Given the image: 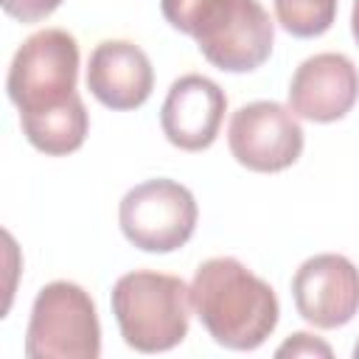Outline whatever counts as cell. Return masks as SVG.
<instances>
[{"instance_id":"1","label":"cell","mask_w":359,"mask_h":359,"mask_svg":"<svg viewBox=\"0 0 359 359\" xmlns=\"http://www.w3.org/2000/svg\"><path fill=\"white\" fill-rule=\"evenodd\" d=\"M79 42L65 28L31 34L14 53L6 93L20 112L25 140L50 157L73 154L90 132L87 107L76 90Z\"/></svg>"},{"instance_id":"2","label":"cell","mask_w":359,"mask_h":359,"mask_svg":"<svg viewBox=\"0 0 359 359\" xmlns=\"http://www.w3.org/2000/svg\"><path fill=\"white\" fill-rule=\"evenodd\" d=\"M191 303L213 342L230 351L261 348L280 320L275 289L233 255H216L196 266Z\"/></svg>"},{"instance_id":"3","label":"cell","mask_w":359,"mask_h":359,"mask_svg":"<svg viewBox=\"0 0 359 359\" xmlns=\"http://www.w3.org/2000/svg\"><path fill=\"white\" fill-rule=\"evenodd\" d=\"M160 11L224 73H250L272 53L275 22L258 0H160Z\"/></svg>"},{"instance_id":"4","label":"cell","mask_w":359,"mask_h":359,"mask_svg":"<svg viewBox=\"0 0 359 359\" xmlns=\"http://www.w3.org/2000/svg\"><path fill=\"white\" fill-rule=\"evenodd\" d=\"M109 306L123 342L137 353H163L188 337L191 286L165 272L135 269L115 280Z\"/></svg>"},{"instance_id":"5","label":"cell","mask_w":359,"mask_h":359,"mask_svg":"<svg viewBox=\"0 0 359 359\" xmlns=\"http://www.w3.org/2000/svg\"><path fill=\"white\" fill-rule=\"evenodd\" d=\"M101 323L87 289L73 280L45 283L25 328L28 359H98Z\"/></svg>"},{"instance_id":"6","label":"cell","mask_w":359,"mask_h":359,"mask_svg":"<svg viewBox=\"0 0 359 359\" xmlns=\"http://www.w3.org/2000/svg\"><path fill=\"white\" fill-rule=\"evenodd\" d=\"M199 208L194 194L168 177L129 188L118 205V224L126 241L143 252H174L196 230Z\"/></svg>"},{"instance_id":"7","label":"cell","mask_w":359,"mask_h":359,"mask_svg":"<svg viewBox=\"0 0 359 359\" xmlns=\"http://www.w3.org/2000/svg\"><path fill=\"white\" fill-rule=\"evenodd\" d=\"M303 126L278 101H250L238 107L227 126V146L238 165L258 174H278L303 154Z\"/></svg>"},{"instance_id":"8","label":"cell","mask_w":359,"mask_h":359,"mask_svg":"<svg viewBox=\"0 0 359 359\" xmlns=\"http://www.w3.org/2000/svg\"><path fill=\"white\" fill-rule=\"evenodd\" d=\"M297 314L314 328H342L359 314V266L339 252L306 258L292 278Z\"/></svg>"},{"instance_id":"9","label":"cell","mask_w":359,"mask_h":359,"mask_svg":"<svg viewBox=\"0 0 359 359\" xmlns=\"http://www.w3.org/2000/svg\"><path fill=\"white\" fill-rule=\"evenodd\" d=\"M359 101V67L351 56L323 50L297 65L289 81V109L311 123H334Z\"/></svg>"},{"instance_id":"10","label":"cell","mask_w":359,"mask_h":359,"mask_svg":"<svg viewBox=\"0 0 359 359\" xmlns=\"http://www.w3.org/2000/svg\"><path fill=\"white\" fill-rule=\"evenodd\" d=\"M224 112V90L202 73H185L171 81L165 93L160 107V126L171 146L182 151H205L219 137Z\"/></svg>"},{"instance_id":"11","label":"cell","mask_w":359,"mask_h":359,"mask_svg":"<svg viewBox=\"0 0 359 359\" xmlns=\"http://www.w3.org/2000/svg\"><path fill=\"white\" fill-rule=\"evenodd\" d=\"M87 90L107 109H137L154 90L151 59L140 45L129 39H104L90 50Z\"/></svg>"},{"instance_id":"12","label":"cell","mask_w":359,"mask_h":359,"mask_svg":"<svg viewBox=\"0 0 359 359\" xmlns=\"http://www.w3.org/2000/svg\"><path fill=\"white\" fill-rule=\"evenodd\" d=\"M272 6L283 31L297 39H314L334 25L339 0H272Z\"/></svg>"},{"instance_id":"13","label":"cell","mask_w":359,"mask_h":359,"mask_svg":"<svg viewBox=\"0 0 359 359\" xmlns=\"http://www.w3.org/2000/svg\"><path fill=\"white\" fill-rule=\"evenodd\" d=\"M3 11L20 22H39L50 17L65 0H0Z\"/></svg>"},{"instance_id":"14","label":"cell","mask_w":359,"mask_h":359,"mask_svg":"<svg viewBox=\"0 0 359 359\" xmlns=\"http://www.w3.org/2000/svg\"><path fill=\"white\" fill-rule=\"evenodd\" d=\"M334 351H331V345L328 342H323V339H317L314 334H306V331H297V334H292L278 351H275V356H331Z\"/></svg>"},{"instance_id":"15","label":"cell","mask_w":359,"mask_h":359,"mask_svg":"<svg viewBox=\"0 0 359 359\" xmlns=\"http://www.w3.org/2000/svg\"><path fill=\"white\" fill-rule=\"evenodd\" d=\"M351 34L359 45V0H353V8H351Z\"/></svg>"},{"instance_id":"16","label":"cell","mask_w":359,"mask_h":359,"mask_svg":"<svg viewBox=\"0 0 359 359\" xmlns=\"http://www.w3.org/2000/svg\"><path fill=\"white\" fill-rule=\"evenodd\" d=\"M353 356L359 359V339H356V345H353Z\"/></svg>"}]
</instances>
